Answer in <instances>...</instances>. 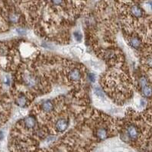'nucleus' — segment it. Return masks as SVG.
Returning <instances> with one entry per match:
<instances>
[{"label":"nucleus","instance_id":"f257e3e1","mask_svg":"<svg viewBox=\"0 0 152 152\" xmlns=\"http://www.w3.org/2000/svg\"><path fill=\"white\" fill-rule=\"evenodd\" d=\"M126 134L128 138L131 140H136L138 138V134H139L138 128L134 126V125H130L126 129Z\"/></svg>","mask_w":152,"mask_h":152},{"label":"nucleus","instance_id":"f03ea898","mask_svg":"<svg viewBox=\"0 0 152 152\" xmlns=\"http://www.w3.org/2000/svg\"><path fill=\"white\" fill-rule=\"evenodd\" d=\"M68 125H69V122L65 119H60L59 120H57L55 124L56 129L58 132H64L68 128Z\"/></svg>","mask_w":152,"mask_h":152},{"label":"nucleus","instance_id":"7ed1b4c3","mask_svg":"<svg viewBox=\"0 0 152 152\" xmlns=\"http://www.w3.org/2000/svg\"><path fill=\"white\" fill-rule=\"evenodd\" d=\"M69 78L70 80L73 81V82L80 81L82 78V73H81L80 70L77 68L71 70L69 73Z\"/></svg>","mask_w":152,"mask_h":152},{"label":"nucleus","instance_id":"20e7f679","mask_svg":"<svg viewBox=\"0 0 152 152\" xmlns=\"http://www.w3.org/2000/svg\"><path fill=\"white\" fill-rule=\"evenodd\" d=\"M130 12L134 18H141L143 15V11L141 8L140 6H136V5H134V6H132L131 7Z\"/></svg>","mask_w":152,"mask_h":152},{"label":"nucleus","instance_id":"39448f33","mask_svg":"<svg viewBox=\"0 0 152 152\" xmlns=\"http://www.w3.org/2000/svg\"><path fill=\"white\" fill-rule=\"evenodd\" d=\"M36 119L33 116H28L24 119V124L27 128H33L36 125Z\"/></svg>","mask_w":152,"mask_h":152},{"label":"nucleus","instance_id":"423d86ee","mask_svg":"<svg viewBox=\"0 0 152 152\" xmlns=\"http://www.w3.org/2000/svg\"><path fill=\"white\" fill-rule=\"evenodd\" d=\"M28 103V99H27V97L25 96V94L22 93L18 95V96L17 97V99L15 100V103L17 106L20 107H25Z\"/></svg>","mask_w":152,"mask_h":152},{"label":"nucleus","instance_id":"0eeeda50","mask_svg":"<svg viewBox=\"0 0 152 152\" xmlns=\"http://www.w3.org/2000/svg\"><path fill=\"white\" fill-rule=\"evenodd\" d=\"M96 136L100 140H105L108 137V131L106 128H99L96 130Z\"/></svg>","mask_w":152,"mask_h":152},{"label":"nucleus","instance_id":"6e6552de","mask_svg":"<svg viewBox=\"0 0 152 152\" xmlns=\"http://www.w3.org/2000/svg\"><path fill=\"white\" fill-rule=\"evenodd\" d=\"M53 109V105L51 100L44 101L42 104V109L45 113H50Z\"/></svg>","mask_w":152,"mask_h":152},{"label":"nucleus","instance_id":"1a4fd4ad","mask_svg":"<svg viewBox=\"0 0 152 152\" xmlns=\"http://www.w3.org/2000/svg\"><path fill=\"white\" fill-rule=\"evenodd\" d=\"M141 94L145 98H150L152 96V87L150 86H145L141 88Z\"/></svg>","mask_w":152,"mask_h":152},{"label":"nucleus","instance_id":"9d476101","mask_svg":"<svg viewBox=\"0 0 152 152\" xmlns=\"http://www.w3.org/2000/svg\"><path fill=\"white\" fill-rule=\"evenodd\" d=\"M129 44L134 49H138L141 47V40L137 37L132 38L129 41Z\"/></svg>","mask_w":152,"mask_h":152},{"label":"nucleus","instance_id":"9b49d317","mask_svg":"<svg viewBox=\"0 0 152 152\" xmlns=\"http://www.w3.org/2000/svg\"><path fill=\"white\" fill-rule=\"evenodd\" d=\"M25 80V81L26 82V84L29 86V87H34L36 84V82H37L35 78L32 77V76H27Z\"/></svg>","mask_w":152,"mask_h":152},{"label":"nucleus","instance_id":"f8f14e48","mask_svg":"<svg viewBox=\"0 0 152 152\" xmlns=\"http://www.w3.org/2000/svg\"><path fill=\"white\" fill-rule=\"evenodd\" d=\"M148 80H147L146 77H141L140 80H139V85H140V87H141V88L148 85Z\"/></svg>","mask_w":152,"mask_h":152},{"label":"nucleus","instance_id":"ddd939ff","mask_svg":"<svg viewBox=\"0 0 152 152\" xmlns=\"http://www.w3.org/2000/svg\"><path fill=\"white\" fill-rule=\"evenodd\" d=\"M94 92H95L96 95L97 96L100 97V98H104L105 97L103 91H102V89H101L99 87H96L95 89H94Z\"/></svg>","mask_w":152,"mask_h":152},{"label":"nucleus","instance_id":"4468645a","mask_svg":"<svg viewBox=\"0 0 152 152\" xmlns=\"http://www.w3.org/2000/svg\"><path fill=\"white\" fill-rule=\"evenodd\" d=\"M9 19L12 22H13V23H15V22H18V15L17 14H15V13H13V14H12L11 15L9 16Z\"/></svg>","mask_w":152,"mask_h":152},{"label":"nucleus","instance_id":"2eb2a0df","mask_svg":"<svg viewBox=\"0 0 152 152\" xmlns=\"http://www.w3.org/2000/svg\"><path fill=\"white\" fill-rule=\"evenodd\" d=\"M73 34H74V38L77 42H80L81 40H82V34L80 32H75Z\"/></svg>","mask_w":152,"mask_h":152},{"label":"nucleus","instance_id":"dca6fc26","mask_svg":"<svg viewBox=\"0 0 152 152\" xmlns=\"http://www.w3.org/2000/svg\"><path fill=\"white\" fill-rule=\"evenodd\" d=\"M63 0H51L52 3L54 6H61L63 3Z\"/></svg>","mask_w":152,"mask_h":152},{"label":"nucleus","instance_id":"f3484780","mask_svg":"<svg viewBox=\"0 0 152 152\" xmlns=\"http://www.w3.org/2000/svg\"><path fill=\"white\" fill-rule=\"evenodd\" d=\"M88 77H89V80L91 81V82H93H93H95L96 76L94 75L93 73H89Z\"/></svg>","mask_w":152,"mask_h":152},{"label":"nucleus","instance_id":"a211bd4d","mask_svg":"<svg viewBox=\"0 0 152 152\" xmlns=\"http://www.w3.org/2000/svg\"><path fill=\"white\" fill-rule=\"evenodd\" d=\"M17 32H18V33L19 34H21V35H24V34H25V31L24 29H22V28H18V29H17Z\"/></svg>","mask_w":152,"mask_h":152},{"label":"nucleus","instance_id":"6ab92c4d","mask_svg":"<svg viewBox=\"0 0 152 152\" xmlns=\"http://www.w3.org/2000/svg\"><path fill=\"white\" fill-rule=\"evenodd\" d=\"M3 138H4V133L2 131H0V141L3 140Z\"/></svg>","mask_w":152,"mask_h":152},{"label":"nucleus","instance_id":"aec40b11","mask_svg":"<svg viewBox=\"0 0 152 152\" xmlns=\"http://www.w3.org/2000/svg\"><path fill=\"white\" fill-rule=\"evenodd\" d=\"M147 4H148V6L150 7L151 10L152 11V0H150V1H148V2H147Z\"/></svg>","mask_w":152,"mask_h":152},{"label":"nucleus","instance_id":"412c9836","mask_svg":"<svg viewBox=\"0 0 152 152\" xmlns=\"http://www.w3.org/2000/svg\"><path fill=\"white\" fill-rule=\"evenodd\" d=\"M145 103H146V102H145V100H144V99H141V104L142 105V106H144V105H145Z\"/></svg>","mask_w":152,"mask_h":152}]
</instances>
